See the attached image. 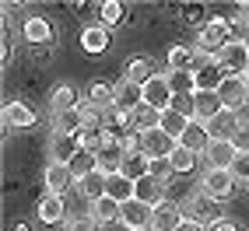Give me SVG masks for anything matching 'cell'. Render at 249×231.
Returning a JSON list of instances; mask_svg holds the SVG:
<instances>
[{
  "label": "cell",
  "mask_w": 249,
  "mask_h": 231,
  "mask_svg": "<svg viewBox=\"0 0 249 231\" xmlns=\"http://www.w3.org/2000/svg\"><path fill=\"white\" fill-rule=\"evenodd\" d=\"M218 63L225 67V74L246 77V70H249V42L246 39H231L221 53H218Z\"/></svg>",
  "instance_id": "cell-5"
},
{
  "label": "cell",
  "mask_w": 249,
  "mask_h": 231,
  "mask_svg": "<svg viewBox=\"0 0 249 231\" xmlns=\"http://www.w3.org/2000/svg\"><path fill=\"white\" fill-rule=\"evenodd\" d=\"M144 105V88L141 84H134V81H120L116 84V105L112 109H123V112H134V109H141Z\"/></svg>",
  "instance_id": "cell-20"
},
{
  "label": "cell",
  "mask_w": 249,
  "mask_h": 231,
  "mask_svg": "<svg viewBox=\"0 0 249 231\" xmlns=\"http://www.w3.org/2000/svg\"><path fill=\"white\" fill-rule=\"evenodd\" d=\"M246 81H249V70H246Z\"/></svg>",
  "instance_id": "cell-47"
},
{
  "label": "cell",
  "mask_w": 249,
  "mask_h": 231,
  "mask_svg": "<svg viewBox=\"0 0 249 231\" xmlns=\"http://www.w3.org/2000/svg\"><path fill=\"white\" fill-rule=\"evenodd\" d=\"M196 67V49L193 46H172L165 53V70H193Z\"/></svg>",
  "instance_id": "cell-27"
},
{
  "label": "cell",
  "mask_w": 249,
  "mask_h": 231,
  "mask_svg": "<svg viewBox=\"0 0 249 231\" xmlns=\"http://www.w3.org/2000/svg\"><path fill=\"white\" fill-rule=\"evenodd\" d=\"M120 224H123L126 231H151V207H144V203H137V200H130V203L123 207Z\"/></svg>",
  "instance_id": "cell-18"
},
{
  "label": "cell",
  "mask_w": 249,
  "mask_h": 231,
  "mask_svg": "<svg viewBox=\"0 0 249 231\" xmlns=\"http://www.w3.org/2000/svg\"><path fill=\"white\" fill-rule=\"evenodd\" d=\"M134 130H137V133L161 130V109H155V105H141V109H134Z\"/></svg>",
  "instance_id": "cell-29"
},
{
  "label": "cell",
  "mask_w": 249,
  "mask_h": 231,
  "mask_svg": "<svg viewBox=\"0 0 249 231\" xmlns=\"http://www.w3.org/2000/svg\"><path fill=\"white\" fill-rule=\"evenodd\" d=\"M182 214H186V221H193L196 228H214L221 221V203L211 200L207 193H193L190 203L182 207Z\"/></svg>",
  "instance_id": "cell-2"
},
{
  "label": "cell",
  "mask_w": 249,
  "mask_h": 231,
  "mask_svg": "<svg viewBox=\"0 0 249 231\" xmlns=\"http://www.w3.org/2000/svg\"><path fill=\"white\" fill-rule=\"evenodd\" d=\"M225 67L218 60H200L196 56V67H193V81H196V91H218L221 81H225Z\"/></svg>",
  "instance_id": "cell-7"
},
{
  "label": "cell",
  "mask_w": 249,
  "mask_h": 231,
  "mask_svg": "<svg viewBox=\"0 0 249 231\" xmlns=\"http://www.w3.org/2000/svg\"><path fill=\"white\" fill-rule=\"evenodd\" d=\"M165 81L176 98H190L196 95V81H193V70H165Z\"/></svg>",
  "instance_id": "cell-28"
},
{
  "label": "cell",
  "mask_w": 249,
  "mask_h": 231,
  "mask_svg": "<svg viewBox=\"0 0 249 231\" xmlns=\"http://www.w3.org/2000/svg\"><path fill=\"white\" fill-rule=\"evenodd\" d=\"M134 179H130V175H123V172H116V175H109L106 179V196H109V200H116V203H130V200H134Z\"/></svg>",
  "instance_id": "cell-21"
},
{
  "label": "cell",
  "mask_w": 249,
  "mask_h": 231,
  "mask_svg": "<svg viewBox=\"0 0 249 231\" xmlns=\"http://www.w3.org/2000/svg\"><path fill=\"white\" fill-rule=\"evenodd\" d=\"M21 39L28 42V46H49L53 42V25H49V18H39V14H32V18H25V25H21Z\"/></svg>",
  "instance_id": "cell-14"
},
{
  "label": "cell",
  "mask_w": 249,
  "mask_h": 231,
  "mask_svg": "<svg viewBox=\"0 0 249 231\" xmlns=\"http://www.w3.org/2000/svg\"><path fill=\"white\" fill-rule=\"evenodd\" d=\"M147 172H151V161H147L144 154H126V161H123V175H130L137 182V179H144Z\"/></svg>",
  "instance_id": "cell-35"
},
{
  "label": "cell",
  "mask_w": 249,
  "mask_h": 231,
  "mask_svg": "<svg viewBox=\"0 0 249 231\" xmlns=\"http://www.w3.org/2000/svg\"><path fill=\"white\" fill-rule=\"evenodd\" d=\"M98 158V172H106V175H116V172H123V161H126V147L120 137H112L102 151L95 154Z\"/></svg>",
  "instance_id": "cell-13"
},
{
  "label": "cell",
  "mask_w": 249,
  "mask_h": 231,
  "mask_svg": "<svg viewBox=\"0 0 249 231\" xmlns=\"http://www.w3.org/2000/svg\"><path fill=\"white\" fill-rule=\"evenodd\" d=\"M151 77H155V63L147 60V56H134V60L126 63V81H134V84L144 88Z\"/></svg>",
  "instance_id": "cell-32"
},
{
  "label": "cell",
  "mask_w": 249,
  "mask_h": 231,
  "mask_svg": "<svg viewBox=\"0 0 249 231\" xmlns=\"http://www.w3.org/2000/svg\"><path fill=\"white\" fill-rule=\"evenodd\" d=\"M182 14H186V21H200L204 7H200V4H186V7H182Z\"/></svg>",
  "instance_id": "cell-43"
},
{
  "label": "cell",
  "mask_w": 249,
  "mask_h": 231,
  "mask_svg": "<svg viewBox=\"0 0 249 231\" xmlns=\"http://www.w3.org/2000/svg\"><path fill=\"white\" fill-rule=\"evenodd\" d=\"M196 161H200V154L186 151V147H176V151H172V158H169V165H172V175H190V172L196 168Z\"/></svg>",
  "instance_id": "cell-33"
},
{
  "label": "cell",
  "mask_w": 249,
  "mask_h": 231,
  "mask_svg": "<svg viewBox=\"0 0 249 231\" xmlns=\"http://www.w3.org/2000/svg\"><path fill=\"white\" fill-rule=\"evenodd\" d=\"M231 39H239V35H231V21L228 18H211L200 28L193 49H196V56H200V60H218V53H221Z\"/></svg>",
  "instance_id": "cell-1"
},
{
  "label": "cell",
  "mask_w": 249,
  "mask_h": 231,
  "mask_svg": "<svg viewBox=\"0 0 249 231\" xmlns=\"http://www.w3.org/2000/svg\"><path fill=\"white\" fill-rule=\"evenodd\" d=\"M14 231H32V228H28V224H18V228H14Z\"/></svg>",
  "instance_id": "cell-45"
},
{
  "label": "cell",
  "mask_w": 249,
  "mask_h": 231,
  "mask_svg": "<svg viewBox=\"0 0 249 231\" xmlns=\"http://www.w3.org/2000/svg\"><path fill=\"white\" fill-rule=\"evenodd\" d=\"M81 49L91 53V56L106 53V49H109V28H102V25H85V28H81Z\"/></svg>",
  "instance_id": "cell-23"
},
{
  "label": "cell",
  "mask_w": 249,
  "mask_h": 231,
  "mask_svg": "<svg viewBox=\"0 0 249 231\" xmlns=\"http://www.w3.org/2000/svg\"><path fill=\"white\" fill-rule=\"evenodd\" d=\"M67 189H77V175L71 172V165H46V193L49 196H63Z\"/></svg>",
  "instance_id": "cell-8"
},
{
  "label": "cell",
  "mask_w": 249,
  "mask_h": 231,
  "mask_svg": "<svg viewBox=\"0 0 249 231\" xmlns=\"http://www.w3.org/2000/svg\"><path fill=\"white\" fill-rule=\"evenodd\" d=\"M39 123V112L28 102H7L4 105V126L7 130H32Z\"/></svg>",
  "instance_id": "cell-11"
},
{
  "label": "cell",
  "mask_w": 249,
  "mask_h": 231,
  "mask_svg": "<svg viewBox=\"0 0 249 231\" xmlns=\"http://www.w3.org/2000/svg\"><path fill=\"white\" fill-rule=\"evenodd\" d=\"M39 221L42 224H60L63 217H67V203H63V196H42V200H39Z\"/></svg>",
  "instance_id": "cell-25"
},
{
  "label": "cell",
  "mask_w": 249,
  "mask_h": 231,
  "mask_svg": "<svg viewBox=\"0 0 249 231\" xmlns=\"http://www.w3.org/2000/svg\"><path fill=\"white\" fill-rule=\"evenodd\" d=\"M207 126V137L211 140H231V137H235V130H239V112H218V116H214V119L211 123H204Z\"/></svg>",
  "instance_id": "cell-19"
},
{
  "label": "cell",
  "mask_w": 249,
  "mask_h": 231,
  "mask_svg": "<svg viewBox=\"0 0 249 231\" xmlns=\"http://www.w3.org/2000/svg\"><path fill=\"white\" fill-rule=\"evenodd\" d=\"M176 231H204V228H196V224H193V221H182V224H179V228H176Z\"/></svg>",
  "instance_id": "cell-44"
},
{
  "label": "cell",
  "mask_w": 249,
  "mask_h": 231,
  "mask_svg": "<svg viewBox=\"0 0 249 231\" xmlns=\"http://www.w3.org/2000/svg\"><path fill=\"white\" fill-rule=\"evenodd\" d=\"M190 123H193L190 116H182V112H176V109H165V112H161V130H165L172 140H182V133L190 130Z\"/></svg>",
  "instance_id": "cell-30"
},
{
  "label": "cell",
  "mask_w": 249,
  "mask_h": 231,
  "mask_svg": "<svg viewBox=\"0 0 249 231\" xmlns=\"http://www.w3.org/2000/svg\"><path fill=\"white\" fill-rule=\"evenodd\" d=\"M91 217L98 221V224H116L123 217V203H116V200H109V196H102L98 203H91Z\"/></svg>",
  "instance_id": "cell-31"
},
{
  "label": "cell",
  "mask_w": 249,
  "mask_h": 231,
  "mask_svg": "<svg viewBox=\"0 0 249 231\" xmlns=\"http://www.w3.org/2000/svg\"><path fill=\"white\" fill-rule=\"evenodd\" d=\"M182 221H186L182 207H176V203H169V200L151 210V231H176Z\"/></svg>",
  "instance_id": "cell-16"
},
{
  "label": "cell",
  "mask_w": 249,
  "mask_h": 231,
  "mask_svg": "<svg viewBox=\"0 0 249 231\" xmlns=\"http://www.w3.org/2000/svg\"><path fill=\"white\" fill-rule=\"evenodd\" d=\"M231 175H235V182H246L249 186V154H239L235 161H231Z\"/></svg>",
  "instance_id": "cell-39"
},
{
  "label": "cell",
  "mask_w": 249,
  "mask_h": 231,
  "mask_svg": "<svg viewBox=\"0 0 249 231\" xmlns=\"http://www.w3.org/2000/svg\"><path fill=\"white\" fill-rule=\"evenodd\" d=\"M147 175H155V179H161L165 186H169V175H172V165L169 161H151V172Z\"/></svg>",
  "instance_id": "cell-40"
},
{
  "label": "cell",
  "mask_w": 249,
  "mask_h": 231,
  "mask_svg": "<svg viewBox=\"0 0 249 231\" xmlns=\"http://www.w3.org/2000/svg\"><path fill=\"white\" fill-rule=\"evenodd\" d=\"M179 147H186V151H193V154H200V158H204V151L211 147V137H207V126L193 119V123H190V130H186V133H182Z\"/></svg>",
  "instance_id": "cell-26"
},
{
  "label": "cell",
  "mask_w": 249,
  "mask_h": 231,
  "mask_svg": "<svg viewBox=\"0 0 249 231\" xmlns=\"http://www.w3.org/2000/svg\"><path fill=\"white\" fill-rule=\"evenodd\" d=\"M172 102H176V95L169 88V81H165V74H155L144 84V105H155V109L165 112V109H172Z\"/></svg>",
  "instance_id": "cell-10"
},
{
  "label": "cell",
  "mask_w": 249,
  "mask_h": 231,
  "mask_svg": "<svg viewBox=\"0 0 249 231\" xmlns=\"http://www.w3.org/2000/svg\"><path fill=\"white\" fill-rule=\"evenodd\" d=\"M246 88H249V81H246V77L228 74V77L221 81V88H218L221 105H225L228 112H246Z\"/></svg>",
  "instance_id": "cell-6"
},
{
  "label": "cell",
  "mask_w": 249,
  "mask_h": 231,
  "mask_svg": "<svg viewBox=\"0 0 249 231\" xmlns=\"http://www.w3.org/2000/svg\"><path fill=\"white\" fill-rule=\"evenodd\" d=\"M81 105V98H77V88L74 84H56L53 95H49V112L60 116V112H74Z\"/></svg>",
  "instance_id": "cell-22"
},
{
  "label": "cell",
  "mask_w": 249,
  "mask_h": 231,
  "mask_svg": "<svg viewBox=\"0 0 249 231\" xmlns=\"http://www.w3.org/2000/svg\"><path fill=\"white\" fill-rule=\"evenodd\" d=\"M67 231H98V221L91 214H77V217L67 221Z\"/></svg>",
  "instance_id": "cell-38"
},
{
  "label": "cell",
  "mask_w": 249,
  "mask_h": 231,
  "mask_svg": "<svg viewBox=\"0 0 249 231\" xmlns=\"http://www.w3.org/2000/svg\"><path fill=\"white\" fill-rule=\"evenodd\" d=\"M231 144L239 147V154H249V116L246 112H239V130L231 137Z\"/></svg>",
  "instance_id": "cell-37"
},
{
  "label": "cell",
  "mask_w": 249,
  "mask_h": 231,
  "mask_svg": "<svg viewBox=\"0 0 249 231\" xmlns=\"http://www.w3.org/2000/svg\"><path fill=\"white\" fill-rule=\"evenodd\" d=\"M106 179H109L106 172H98V168H95V172H88L85 179H77V193L85 196L88 203H98V200L106 196Z\"/></svg>",
  "instance_id": "cell-24"
},
{
  "label": "cell",
  "mask_w": 249,
  "mask_h": 231,
  "mask_svg": "<svg viewBox=\"0 0 249 231\" xmlns=\"http://www.w3.org/2000/svg\"><path fill=\"white\" fill-rule=\"evenodd\" d=\"M239 158V147L231 140H211V147L204 151L207 168H231V161Z\"/></svg>",
  "instance_id": "cell-15"
},
{
  "label": "cell",
  "mask_w": 249,
  "mask_h": 231,
  "mask_svg": "<svg viewBox=\"0 0 249 231\" xmlns=\"http://www.w3.org/2000/svg\"><path fill=\"white\" fill-rule=\"evenodd\" d=\"M179 147V140H172L165 130H151V133H141V154L147 161H169L172 151Z\"/></svg>",
  "instance_id": "cell-4"
},
{
  "label": "cell",
  "mask_w": 249,
  "mask_h": 231,
  "mask_svg": "<svg viewBox=\"0 0 249 231\" xmlns=\"http://www.w3.org/2000/svg\"><path fill=\"white\" fill-rule=\"evenodd\" d=\"M134 200L137 203H144V207H161L165 203V182L161 179H155V175H144V179H137V186H134Z\"/></svg>",
  "instance_id": "cell-12"
},
{
  "label": "cell",
  "mask_w": 249,
  "mask_h": 231,
  "mask_svg": "<svg viewBox=\"0 0 249 231\" xmlns=\"http://www.w3.org/2000/svg\"><path fill=\"white\" fill-rule=\"evenodd\" d=\"M172 109H176V112H182V116H190V119H193V95H190V98H176V102H172Z\"/></svg>",
  "instance_id": "cell-41"
},
{
  "label": "cell",
  "mask_w": 249,
  "mask_h": 231,
  "mask_svg": "<svg viewBox=\"0 0 249 231\" xmlns=\"http://www.w3.org/2000/svg\"><path fill=\"white\" fill-rule=\"evenodd\" d=\"M98 18H102V21H98L102 28H116L123 21V4H120V0H106V4H98Z\"/></svg>",
  "instance_id": "cell-34"
},
{
  "label": "cell",
  "mask_w": 249,
  "mask_h": 231,
  "mask_svg": "<svg viewBox=\"0 0 249 231\" xmlns=\"http://www.w3.org/2000/svg\"><path fill=\"white\" fill-rule=\"evenodd\" d=\"M235 175H231L228 168H207L204 175H200V193H207L211 200H218V203H225V200H231V193H235Z\"/></svg>",
  "instance_id": "cell-3"
},
{
  "label": "cell",
  "mask_w": 249,
  "mask_h": 231,
  "mask_svg": "<svg viewBox=\"0 0 249 231\" xmlns=\"http://www.w3.org/2000/svg\"><path fill=\"white\" fill-rule=\"evenodd\" d=\"M95 168H98V158H95L91 151H81V154L71 161V172H74L77 179H85V175H88V172H95Z\"/></svg>",
  "instance_id": "cell-36"
},
{
  "label": "cell",
  "mask_w": 249,
  "mask_h": 231,
  "mask_svg": "<svg viewBox=\"0 0 249 231\" xmlns=\"http://www.w3.org/2000/svg\"><path fill=\"white\" fill-rule=\"evenodd\" d=\"M211 231H242V224H239V221H231V217H221Z\"/></svg>",
  "instance_id": "cell-42"
},
{
  "label": "cell",
  "mask_w": 249,
  "mask_h": 231,
  "mask_svg": "<svg viewBox=\"0 0 249 231\" xmlns=\"http://www.w3.org/2000/svg\"><path fill=\"white\" fill-rule=\"evenodd\" d=\"M49 161L53 165H71L77 154H81V140L77 137H67V133H49Z\"/></svg>",
  "instance_id": "cell-9"
},
{
  "label": "cell",
  "mask_w": 249,
  "mask_h": 231,
  "mask_svg": "<svg viewBox=\"0 0 249 231\" xmlns=\"http://www.w3.org/2000/svg\"><path fill=\"white\" fill-rule=\"evenodd\" d=\"M218 112H225L218 91H196V95H193V119H196V123H211Z\"/></svg>",
  "instance_id": "cell-17"
},
{
  "label": "cell",
  "mask_w": 249,
  "mask_h": 231,
  "mask_svg": "<svg viewBox=\"0 0 249 231\" xmlns=\"http://www.w3.org/2000/svg\"><path fill=\"white\" fill-rule=\"evenodd\" d=\"M246 105H249V88H246Z\"/></svg>",
  "instance_id": "cell-46"
}]
</instances>
